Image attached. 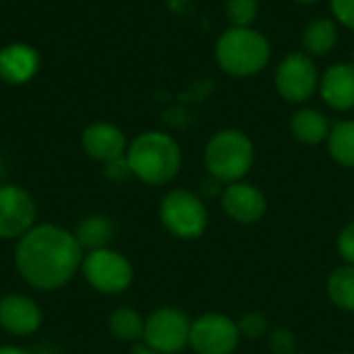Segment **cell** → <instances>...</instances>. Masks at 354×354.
I'll return each mask as SVG.
<instances>
[{
  "mask_svg": "<svg viewBox=\"0 0 354 354\" xmlns=\"http://www.w3.org/2000/svg\"><path fill=\"white\" fill-rule=\"evenodd\" d=\"M81 251L73 232L54 224H41L19 239L15 266L29 286L56 290L79 272L83 263Z\"/></svg>",
  "mask_w": 354,
  "mask_h": 354,
  "instance_id": "6da1fadb",
  "label": "cell"
},
{
  "mask_svg": "<svg viewBox=\"0 0 354 354\" xmlns=\"http://www.w3.org/2000/svg\"><path fill=\"white\" fill-rule=\"evenodd\" d=\"M127 162L135 178L149 187H164L178 176L183 153L176 139L168 133L145 131L131 141Z\"/></svg>",
  "mask_w": 354,
  "mask_h": 354,
  "instance_id": "7a4b0ae2",
  "label": "cell"
},
{
  "mask_svg": "<svg viewBox=\"0 0 354 354\" xmlns=\"http://www.w3.org/2000/svg\"><path fill=\"white\" fill-rule=\"evenodd\" d=\"M272 56L268 37L253 27H230L216 41V60L222 71L234 77L261 73Z\"/></svg>",
  "mask_w": 354,
  "mask_h": 354,
  "instance_id": "3957f363",
  "label": "cell"
},
{
  "mask_svg": "<svg viewBox=\"0 0 354 354\" xmlns=\"http://www.w3.org/2000/svg\"><path fill=\"white\" fill-rule=\"evenodd\" d=\"M203 162L212 178L222 185L245 180L255 164V145L239 129H222L205 145Z\"/></svg>",
  "mask_w": 354,
  "mask_h": 354,
  "instance_id": "277c9868",
  "label": "cell"
},
{
  "mask_svg": "<svg viewBox=\"0 0 354 354\" xmlns=\"http://www.w3.org/2000/svg\"><path fill=\"white\" fill-rule=\"evenodd\" d=\"M162 226L180 241H197L209 224V212L201 195L189 189H172L160 201Z\"/></svg>",
  "mask_w": 354,
  "mask_h": 354,
  "instance_id": "5b68a950",
  "label": "cell"
},
{
  "mask_svg": "<svg viewBox=\"0 0 354 354\" xmlns=\"http://www.w3.org/2000/svg\"><path fill=\"white\" fill-rule=\"evenodd\" d=\"M81 272L87 284L102 295L124 292L133 284V276H135L131 261L122 253L108 247L89 251L83 257Z\"/></svg>",
  "mask_w": 354,
  "mask_h": 354,
  "instance_id": "8992f818",
  "label": "cell"
},
{
  "mask_svg": "<svg viewBox=\"0 0 354 354\" xmlns=\"http://www.w3.org/2000/svg\"><path fill=\"white\" fill-rule=\"evenodd\" d=\"M241 340L236 319L224 313H203L191 322L189 346L197 354H234Z\"/></svg>",
  "mask_w": 354,
  "mask_h": 354,
  "instance_id": "52a82bcc",
  "label": "cell"
},
{
  "mask_svg": "<svg viewBox=\"0 0 354 354\" xmlns=\"http://www.w3.org/2000/svg\"><path fill=\"white\" fill-rule=\"evenodd\" d=\"M191 322L174 307H160L145 319L143 342L162 354H178L189 346Z\"/></svg>",
  "mask_w": 354,
  "mask_h": 354,
  "instance_id": "ba28073f",
  "label": "cell"
},
{
  "mask_svg": "<svg viewBox=\"0 0 354 354\" xmlns=\"http://www.w3.org/2000/svg\"><path fill=\"white\" fill-rule=\"evenodd\" d=\"M278 93L292 104H303L319 89V71L305 52H292L276 68Z\"/></svg>",
  "mask_w": 354,
  "mask_h": 354,
  "instance_id": "9c48e42d",
  "label": "cell"
},
{
  "mask_svg": "<svg viewBox=\"0 0 354 354\" xmlns=\"http://www.w3.org/2000/svg\"><path fill=\"white\" fill-rule=\"evenodd\" d=\"M35 203L33 197L17 185L0 187V239H21L33 228Z\"/></svg>",
  "mask_w": 354,
  "mask_h": 354,
  "instance_id": "30bf717a",
  "label": "cell"
},
{
  "mask_svg": "<svg viewBox=\"0 0 354 354\" xmlns=\"http://www.w3.org/2000/svg\"><path fill=\"white\" fill-rule=\"evenodd\" d=\"M220 201L226 216L241 226H251L261 222V218L268 212V199L263 191L247 180L224 185Z\"/></svg>",
  "mask_w": 354,
  "mask_h": 354,
  "instance_id": "8fae6325",
  "label": "cell"
},
{
  "mask_svg": "<svg viewBox=\"0 0 354 354\" xmlns=\"http://www.w3.org/2000/svg\"><path fill=\"white\" fill-rule=\"evenodd\" d=\"M81 145L91 160L108 164L127 156L129 143L124 133L112 122H91L81 135Z\"/></svg>",
  "mask_w": 354,
  "mask_h": 354,
  "instance_id": "7c38bea8",
  "label": "cell"
},
{
  "mask_svg": "<svg viewBox=\"0 0 354 354\" xmlns=\"http://www.w3.org/2000/svg\"><path fill=\"white\" fill-rule=\"evenodd\" d=\"M41 326V311L29 297L8 295L0 301V328L12 336H29Z\"/></svg>",
  "mask_w": 354,
  "mask_h": 354,
  "instance_id": "4fadbf2b",
  "label": "cell"
},
{
  "mask_svg": "<svg viewBox=\"0 0 354 354\" xmlns=\"http://www.w3.org/2000/svg\"><path fill=\"white\" fill-rule=\"evenodd\" d=\"M39 71V54L33 46L15 41L0 50V79L8 85H25Z\"/></svg>",
  "mask_w": 354,
  "mask_h": 354,
  "instance_id": "5bb4252c",
  "label": "cell"
},
{
  "mask_svg": "<svg viewBox=\"0 0 354 354\" xmlns=\"http://www.w3.org/2000/svg\"><path fill=\"white\" fill-rule=\"evenodd\" d=\"M319 93L324 102L338 112L354 108V66L351 62H338L330 66L319 79Z\"/></svg>",
  "mask_w": 354,
  "mask_h": 354,
  "instance_id": "9a60e30c",
  "label": "cell"
},
{
  "mask_svg": "<svg viewBox=\"0 0 354 354\" xmlns=\"http://www.w3.org/2000/svg\"><path fill=\"white\" fill-rule=\"evenodd\" d=\"M290 131L297 141H301L305 145H319V143L328 141L332 124L326 118V114H322L319 110L301 108L290 118Z\"/></svg>",
  "mask_w": 354,
  "mask_h": 354,
  "instance_id": "2e32d148",
  "label": "cell"
},
{
  "mask_svg": "<svg viewBox=\"0 0 354 354\" xmlns=\"http://www.w3.org/2000/svg\"><path fill=\"white\" fill-rule=\"evenodd\" d=\"M73 234H75L77 243L81 245V249L97 251V249L108 247V243L114 236V226H112L110 218L93 214V216H87L85 220H81Z\"/></svg>",
  "mask_w": 354,
  "mask_h": 354,
  "instance_id": "e0dca14e",
  "label": "cell"
},
{
  "mask_svg": "<svg viewBox=\"0 0 354 354\" xmlns=\"http://www.w3.org/2000/svg\"><path fill=\"white\" fill-rule=\"evenodd\" d=\"M338 44V25L332 19H315L303 33V46L309 56H326Z\"/></svg>",
  "mask_w": 354,
  "mask_h": 354,
  "instance_id": "ac0fdd59",
  "label": "cell"
},
{
  "mask_svg": "<svg viewBox=\"0 0 354 354\" xmlns=\"http://www.w3.org/2000/svg\"><path fill=\"white\" fill-rule=\"evenodd\" d=\"M326 290L334 307L346 313H354V266L344 263L336 268L328 278Z\"/></svg>",
  "mask_w": 354,
  "mask_h": 354,
  "instance_id": "d6986e66",
  "label": "cell"
},
{
  "mask_svg": "<svg viewBox=\"0 0 354 354\" xmlns=\"http://www.w3.org/2000/svg\"><path fill=\"white\" fill-rule=\"evenodd\" d=\"M108 330L120 342H139L143 340L145 334V319L141 317L139 311L131 307H120L110 313Z\"/></svg>",
  "mask_w": 354,
  "mask_h": 354,
  "instance_id": "ffe728a7",
  "label": "cell"
},
{
  "mask_svg": "<svg viewBox=\"0 0 354 354\" xmlns=\"http://www.w3.org/2000/svg\"><path fill=\"white\" fill-rule=\"evenodd\" d=\"M328 151L332 160L344 168H354V120H340L332 127L328 137Z\"/></svg>",
  "mask_w": 354,
  "mask_h": 354,
  "instance_id": "44dd1931",
  "label": "cell"
},
{
  "mask_svg": "<svg viewBox=\"0 0 354 354\" xmlns=\"http://www.w3.org/2000/svg\"><path fill=\"white\" fill-rule=\"evenodd\" d=\"M241 338L245 340H259L270 334V319L261 311H249L236 319Z\"/></svg>",
  "mask_w": 354,
  "mask_h": 354,
  "instance_id": "7402d4cb",
  "label": "cell"
},
{
  "mask_svg": "<svg viewBox=\"0 0 354 354\" xmlns=\"http://www.w3.org/2000/svg\"><path fill=\"white\" fill-rule=\"evenodd\" d=\"M257 0H226V17L232 27H251V23L257 19Z\"/></svg>",
  "mask_w": 354,
  "mask_h": 354,
  "instance_id": "603a6c76",
  "label": "cell"
},
{
  "mask_svg": "<svg viewBox=\"0 0 354 354\" xmlns=\"http://www.w3.org/2000/svg\"><path fill=\"white\" fill-rule=\"evenodd\" d=\"M268 338V346L274 354H295L299 353V342L292 330L288 328H274L270 330Z\"/></svg>",
  "mask_w": 354,
  "mask_h": 354,
  "instance_id": "cb8c5ba5",
  "label": "cell"
},
{
  "mask_svg": "<svg viewBox=\"0 0 354 354\" xmlns=\"http://www.w3.org/2000/svg\"><path fill=\"white\" fill-rule=\"evenodd\" d=\"M336 249L342 257L344 263H351L354 266V220L348 222L340 232H338V239H336Z\"/></svg>",
  "mask_w": 354,
  "mask_h": 354,
  "instance_id": "d4e9b609",
  "label": "cell"
},
{
  "mask_svg": "<svg viewBox=\"0 0 354 354\" xmlns=\"http://www.w3.org/2000/svg\"><path fill=\"white\" fill-rule=\"evenodd\" d=\"M330 6L338 23L354 29V0H330Z\"/></svg>",
  "mask_w": 354,
  "mask_h": 354,
  "instance_id": "484cf974",
  "label": "cell"
},
{
  "mask_svg": "<svg viewBox=\"0 0 354 354\" xmlns=\"http://www.w3.org/2000/svg\"><path fill=\"white\" fill-rule=\"evenodd\" d=\"M104 172H106V176H108L110 180H114V183H122V180H127L129 176H133V172H131V168H129V162H127V156H122V158H118V160H112V162H108V164H104Z\"/></svg>",
  "mask_w": 354,
  "mask_h": 354,
  "instance_id": "4316f807",
  "label": "cell"
},
{
  "mask_svg": "<svg viewBox=\"0 0 354 354\" xmlns=\"http://www.w3.org/2000/svg\"><path fill=\"white\" fill-rule=\"evenodd\" d=\"M0 354H31L21 346H0Z\"/></svg>",
  "mask_w": 354,
  "mask_h": 354,
  "instance_id": "83f0119b",
  "label": "cell"
},
{
  "mask_svg": "<svg viewBox=\"0 0 354 354\" xmlns=\"http://www.w3.org/2000/svg\"><path fill=\"white\" fill-rule=\"evenodd\" d=\"M133 354H162V353H158V351L149 348L147 344H137V346L133 348Z\"/></svg>",
  "mask_w": 354,
  "mask_h": 354,
  "instance_id": "f1b7e54d",
  "label": "cell"
},
{
  "mask_svg": "<svg viewBox=\"0 0 354 354\" xmlns=\"http://www.w3.org/2000/svg\"><path fill=\"white\" fill-rule=\"evenodd\" d=\"M295 2H299V4H305V6H309V4H315L317 0H295Z\"/></svg>",
  "mask_w": 354,
  "mask_h": 354,
  "instance_id": "f546056e",
  "label": "cell"
},
{
  "mask_svg": "<svg viewBox=\"0 0 354 354\" xmlns=\"http://www.w3.org/2000/svg\"><path fill=\"white\" fill-rule=\"evenodd\" d=\"M351 64H353V66H354V52H353V60H351Z\"/></svg>",
  "mask_w": 354,
  "mask_h": 354,
  "instance_id": "4dcf8cb0",
  "label": "cell"
},
{
  "mask_svg": "<svg viewBox=\"0 0 354 354\" xmlns=\"http://www.w3.org/2000/svg\"><path fill=\"white\" fill-rule=\"evenodd\" d=\"M334 354H353V353H334Z\"/></svg>",
  "mask_w": 354,
  "mask_h": 354,
  "instance_id": "1f68e13d",
  "label": "cell"
},
{
  "mask_svg": "<svg viewBox=\"0 0 354 354\" xmlns=\"http://www.w3.org/2000/svg\"><path fill=\"white\" fill-rule=\"evenodd\" d=\"M295 354H307V353H295Z\"/></svg>",
  "mask_w": 354,
  "mask_h": 354,
  "instance_id": "d6a6232c",
  "label": "cell"
}]
</instances>
